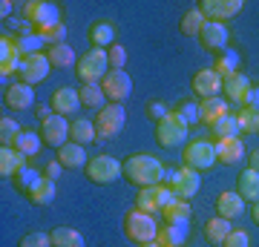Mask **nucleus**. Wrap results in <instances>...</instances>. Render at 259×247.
Returning a JSON list of instances; mask_svg holds the SVG:
<instances>
[{
    "label": "nucleus",
    "instance_id": "nucleus-24",
    "mask_svg": "<svg viewBox=\"0 0 259 247\" xmlns=\"http://www.w3.org/2000/svg\"><path fill=\"white\" fill-rule=\"evenodd\" d=\"M222 92L228 95V101H233V104H239L242 107L245 95L250 92V81L242 72H236V75H231V78H225L222 81Z\"/></svg>",
    "mask_w": 259,
    "mask_h": 247
},
{
    "label": "nucleus",
    "instance_id": "nucleus-28",
    "mask_svg": "<svg viewBox=\"0 0 259 247\" xmlns=\"http://www.w3.org/2000/svg\"><path fill=\"white\" fill-rule=\"evenodd\" d=\"M231 221L222 219V216H213V219L204 221V238L210 241V244H225V238L231 236Z\"/></svg>",
    "mask_w": 259,
    "mask_h": 247
},
{
    "label": "nucleus",
    "instance_id": "nucleus-43",
    "mask_svg": "<svg viewBox=\"0 0 259 247\" xmlns=\"http://www.w3.org/2000/svg\"><path fill=\"white\" fill-rule=\"evenodd\" d=\"M37 35L44 37V43H49V46L64 43V37H66V26H64V20H61V23H55V26L37 29Z\"/></svg>",
    "mask_w": 259,
    "mask_h": 247
},
{
    "label": "nucleus",
    "instance_id": "nucleus-22",
    "mask_svg": "<svg viewBox=\"0 0 259 247\" xmlns=\"http://www.w3.org/2000/svg\"><path fill=\"white\" fill-rule=\"evenodd\" d=\"M242 213H245V202H242L239 192H222L216 199V216L233 221V219H239Z\"/></svg>",
    "mask_w": 259,
    "mask_h": 247
},
{
    "label": "nucleus",
    "instance_id": "nucleus-31",
    "mask_svg": "<svg viewBox=\"0 0 259 247\" xmlns=\"http://www.w3.org/2000/svg\"><path fill=\"white\" fill-rule=\"evenodd\" d=\"M161 216H164L167 224H190V219H193V210H190V202H170L161 210Z\"/></svg>",
    "mask_w": 259,
    "mask_h": 247
},
{
    "label": "nucleus",
    "instance_id": "nucleus-8",
    "mask_svg": "<svg viewBox=\"0 0 259 247\" xmlns=\"http://www.w3.org/2000/svg\"><path fill=\"white\" fill-rule=\"evenodd\" d=\"M124 124H127V112H124L121 104H107L95 118V129H98L101 138H115L124 129Z\"/></svg>",
    "mask_w": 259,
    "mask_h": 247
},
{
    "label": "nucleus",
    "instance_id": "nucleus-48",
    "mask_svg": "<svg viewBox=\"0 0 259 247\" xmlns=\"http://www.w3.org/2000/svg\"><path fill=\"white\" fill-rule=\"evenodd\" d=\"M170 112H173V110H167V104H161V101H150L147 104V118H153L156 124H158V121H164Z\"/></svg>",
    "mask_w": 259,
    "mask_h": 247
},
{
    "label": "nucleus",
    "instance_id": "nucleus-27",
    "mask_svg": "<svg viewBox=\"0 0 259 247\" xmlns=\"http://www.w3.org/2000/svg\"><path fill=\"white\" fill-rule=\"evenodd\" d=\"M78 95H81V107H90V110H98V112L107 107V95H104L101 83H81Z\"/></svg>",
    "mask_w": 259,
    "mask_h": 247
},
{
    "label": "nucleus",
    "instance_id": "nucleus-49",
    "mask_svg": "<svg viewBox=\"0 0 259 247\" xmlns=\"http://www.w3.org/2000/svg\"><path fill=\"white\" fill-rule=\"evenodd\" d=\"M242 107H250V110H259V86H250V92L245 95Z\"/></svg>",
    "mask_w": 259,
    "mask_h": 247
},
{
    "label": "nucleus",
    "instance_id": "nucleus-6",
    "mask_svg": "<svg viewBox=\"0 0 259 247\" xmlns=\"http://www.w3.org/2000/svg\"><path fill=\"white\" fill-rule=\"evenodd\" d=\"M182 161H185V167H190V170H196V173L210 170V167L216 164V144H213V141H207V138L190 141V144H185Z\"/></svg>",
    "mask_w": 259,
    "mask_h": 247
},
{
    "label": "nucleus",
    "instance_id": "nucleus-26",
    "mask_svg": "<svg viewBox=\"0 0 259 247\" xmlns=\"http://www.w3.org/2000/svg\"><path fill=\"white\" fill-rule=\"evenodd\" d=\"M95 138H98V129H95V124L90 118H75L69 124V141L87 146V144H93Z\"/></svg>",
    "mask_w": 259,
    "mask_h": 247
},
{
    "label": "nucleus",
    "instance_id": "nucleus-17",
    "mask_svg": "<svg viewBox=\"0 0 259 247\" xmlns=\"http://www.w3.org/2000/svg\"><path fill=\"white\" fill-rule=\"evenodd\" d=\"M228 40H231V35H228V26H222V23H210L207 20L202 26V32H199V43L207 52H225Z\"/></svg>",
    "mask_w": 259,
    "mask_h": 247
},
{
    "label": "nucleus",
    "instance_id": "nucleus-11",
    "mask_svg": "<svg viewBox=\"0 0 259 247\" xmlns=\"http://www.w3.org/2000/svg\"><path fill=\"white\" fill-rule=\"evenodd\" d=\"M199 9H202V15L210 20V23L228 26V20H233L242 12V0H202Z\"/></svg>",
    "mask_w": 259,
    "mask_h": 247
},
{
    "label": "nucleus",
    "instance_id": "nucleus-45",
    "mask_svg": "<svg viewBox=\"0 0 259 247\" xmlns=\"http://www.w3.org/2000/svg\"><path fill=\"white\" fill-rule=\"evenodd\" d=\"M18 247H52V238L49 233H26Z\"/></svg>",
    "mask_w": 259,
    "mask_h": 247
},
{
    "label": "nucleus",
    "instance_id": "nucleus-44",
    "mask_svg": "<svg viewBox=\"0 0 259 247\" xmlns=\"http://www.w3.org/2000/svg\"><path fill=\"white\" fill-rule=\"evenodd\" d=\"M107 58H110V69H124V64H127V49L121 43H112L107 49Z\"/></svg>",
    "mask_w": 259,
    "mask_h": 247
},
{
    "label": "nucleus",
    "instance_id": "nucleus-4",
    "mask_svg": "<svg viewBox=\"0 0 259 247\" xmlns=\"http://www.w3.org/2000/svg\"><path fill=\"white\" fill-rule=\"evenodd\" d=\"M164 187L173 192V199H179V202H190L196 192H199V187H202V178H199V173L190 170V167H182V170H164Z\"/></svg>",
    "mask_w": 259,
    "mask_h": 247
},
{
    "label": "nucleus",
    "instance_id": "nucleus-20",
    "mask_svg": "<svg viewBox=\"0 0 259 247\" xmlns=\"http://www.w3.org/2000/svg\"><path fill=\"white\" fill-rule=\"evenodd\" d=\"M58 161L64 164V170H81V167L90 164L87 150H83L81 144H75V141H66V144L58 150Z\"/></svg>",
    "mask_w": 259,
    "mask_h": 247
},
{
    "label": "nucleus",
    "instance_id": "nucleus-21",
    "mask_svg": "<svg viewBox=\"0 0 259 247\" xmlns=\"http://www.w3.org/2000/svg\"><path fill=\"white\" fill-rule=\"evenodd\" d=\"M26 167V156L18 153L15 146H0V175L3 178H15Z\"/></svg>",
    "mask_w": 259,
    "mask_h": 247
},
{
    "label": "nucleus",
    "instance_id": "nucleus-50",
    "mask_svg": "<svg viewBox=\"0 0 259 247\" xmlns=\"http://www.w3.org/2000/svg\"><path fill=\"white\" fill-rule=\"evenodd\" d=\"M61 170H64V164H61V161L55 158V161H49V164H47V170H44V175H47L49 181H55L58 175H61Z\"/></svg>",
    "mask_w": 259,
    "mask_h": 247
},
{
    "label": "nucleus",
    "instance_id": "nucleus-14",
    "mask_svg": "<svg viewBox=\"0 0 259 247\" xmlns=\"http://www.w3.org/2000/svg\"><path fill=\"white\" fill-rule=\"evenodd\" d=\"M49 69H52V64H49L47 52H40V55L23 58V61H20V69H18V75H20V81H23V83H29V86H35V83L47 81Z\"/></svg>",
    "mask_w": 259,
    "mask_h": 247
},
{
    "label": "nucleus",
    "instance_id": "nucleus-12",
    "mask_svg": "<svg viewBox=\"0 0 259 247\" xmlns=\"http://www.w3.org/2000/svg\"><path fill=\"white\" fill-rule=\"evenodd\" d=\"M26 20L32 23L35 29H47V26H55L61 23V12H58L55 3H47V0H32L26 3Z\"/></svg>",
    "mask_w": 259,
    "mask_h": 247
},
{
    "label": "nucleus",
    "instance_id": "nucleus-38",
    "mask_svg": "<svg viewBox=\"0 0 259 247\" xmlns=\"http://www.w3.org/2000/svg\"><path fill=\"white\" fill-rule=\"evenodd\" d=\"M213 141H228V138H239V121H236V115H225L222 121H216L213 124Z\"/></svg>",
    "mask_w": 259,
    "mask_h": 247
},
{
    "label": "nucleus",
    "instance_id": "nucleus-40",
    "mask_svg": "<svg viewBox=\"0 0 259 247\" xmlns=\"http://www.w3.org/2000/svg\"><path fill=\"white\" fill-rule=\"evenodd\" d=\"M55 181H49V178H44L40 181V187H37L32 195H29V202L35 204V207H49V204L55 202Z\"/></svg>",
    "mask_w": 259,
    "mask_h": 247
},
{
    "label": "nucleus",
    "instance_id": "nucleus-25",
    "mask_svg": "<svg viewBox=\"0 0 259 247\" xmlns=\"http://www.w3.org/2000/svg\"><path fill=\"white\" fill-rule=\"evenodd\" d=\"M187 241V224H164L158 227L156 244L158 247H182Z\"/></svg>",
    "mask_w": 259,
    "mask_h": 247
},
{
    "label": "nucleus",
    "instance_id": "nucleus-51",
    "mask_svg": "<svg viewBox=\"0 0 259 247\" xmlns=\"http://www.w3.org/2000/svg\"><path fill=\"white\" fill-rule=\"evenodd\" d=\"M245 158H248V170L259 173V146L256 150H250V156H245Z\"/></svg>",
    "mask_w": 259,
    "mask_h": 247
},
{
    "label": "nucleus",
    "instance_id": "nucleus-37",
    "mask_svg": "<svg viewBox=\"0 0 259 247\" xmlns=\"http://www.w3.org/2000/svg\"><path fill=\"white\" fill-rule=\"evenodd\" d=\"M213 69H216V75L219 78H231V75L239 72V55L236 52H231V49H225V52H219V58H216V64H213Z\"/></svg>",
    "mask_w": 259,
    "mask_h": 247
},
{
    "label": "nucleus",
    "instance_id": "nucleus-19",
    "mask_svg": "<svg viewBox=\"0 0 259 247\" xmlns=\"http://www.w3.org/2000/svg\"><path fill=\"white\" fill-rule=\"evenodd\" d=\"M245 158V144L242 138H228V141H216V161L225 167H233L239 164Z\"/></svg>",
    "mask_w": 259,
    "mask_h": 247
},
{
    "label": "nucleus",
    "instance_id": "nucleus-10",
    "mask_svg": "<svg viewBox=\"0 0 259 247\" xmlns=\"http://www.w3.org/2000/svg\"><path fill=\"white\" fill-rule=\"evenodd\" d=\"M170 202H176V199H173V192L167 190L164 184H156V187H144V190H139L136 207L144 210V213H150V216H156V213H161Z\"/></svg>",
    "mask_w": 259,
    "mask_h": 247
},
{
    "label": "nucleus",
    "instance_id": "nucleus-9",
    "mask_svg": "<svg viewBox=\"0 0 259 247\" xmlns=\"http://www.w3.org/2000/svg\"><path fill=\"white\" fill-rule=\"evenodd\" d=\"M101 89L110 104H124L133 95V78L124 69H110V75L101 81Z\"/></svg>",
    "mask_w": 259,
    "mask_h": 247
},
{
    "label": "nucleus",
    "instance_id": "nucleus-32",
    "mask_svg": "<svg viewBox=\"0 0 259 247\" xmlns=\"http://www.w3.org/2000/svg\"><path fill=\"white\" fill-rule=\"evenodd\" d=\"M207 23V18L202 15V9L196 6V9H187L185 15H182V23H179V32L185 37H199V32H202V26Z\"/></svg>",
    "mask_w": 259,
    "mask_h": 247
},
{
    "label": "nucleus",
    "instance_id": "nucleus-47",
    "mask_svg": "<svg viewBox=\"0 0 259 247\" xmlns=\"http://www.w3.org/2000/svg\"><path fill=\"white\" fill-rule=\"evenodd\" d=\"M222 247H250V236L245 230H231V236L225 238Z\"/></svg>",
    "mask_w": 259,
    "mask_h": 247
},
{
    "label": "nucleus",
    "instance_id": "nucleus-3",
    "mask_svg": "<svg viewBox=\"0 0 259 247\" xmlns=\"http://www.w3.org/2000/svg\"><path fill=\"white\" fill-rule=\"evenodd\" d=\"M75 72H78V81L81 83H101L110 75L107 49H90L87 55H81L78 64H75Z\"/></svg>",
    "mask_w": 259,
    "mask_h": 247
},
{
    "label": "nucleus",
    "instance_id": "nucleus-39",
    "mask_svg": "<svg viewBox=\"0 0 259 247\" xmlns=\"http://www.w3.org/2000/svg\"><path fill=\"white\" fill-rule=\"evenodd\" d=\"M15 46H18V55L20 58L40 55V49H44V37L37 35V32H32V35H20L18 40H15Z\"/></svg>",
    "mask_w": 259,
    "mask_h": 247
},
{
    "label": "nucleus",
    "instance_id": "nucleus-41",
    "mask_svg": "<svg viewBox=\"0 0 259 247\" xmlns=\"http://www.w3.org/2000/svg\"><path fill=\"white\" fill-rule=\"evenodd\" d=\"M20 129L23 127H18V121H12V118H0V146H12L15 144V138L20 135Z\"/></svg>",
    "mask_w": 259,
    "mask_h": 247
},
{
    "label": "nucleus",
    "instance_id": "nucleus-16",
    "mask_svg": "<svg viewBox=\"0 0 259 247\" xmlns=\"http://www.w3.org/2000/svg\"><path fill=\"white\" fill-rule=\"evenodd\" d=\"M193 92L202 98V101H207V98H219V92H222V78L216 75V69H199V72L193 75Z\"/></svg>",
    "mask_w": 259,
    "mask_h": 247
},
{
    "label": "nucleus",
    "instance_id": "nucleus-15",
    "mask_svg": "<svg viewBox=\"0 0 259 247\" xmlns=\"http://www.w3.org/2000/svg\"><path fill=\"white\" fill-rule=\"evenodd\" d=\"M3 104L15 112H26L35 107V89L29 86V83L18 81V83H9L6 89H3Z\"/></svg>",
    "mask_w": 259,
    "mask_h": 247
},
{
    "label": "nucleus",
    "instance_id": "nucleus-5",
    "mask_svg": "<svg viewBox=\"0 0 259 247\" xmlns=\"http://www.w3.org/2000/svg\"><path fill=\"white\" fill-rule=\"evenodd\" d=\"M187 135H190V127H187L182 115L176 110L170 112L164 121H158L156 124V141L164 150H176V146H185L187 144Z\"/></svg>",
    "mask_w": 259,
    "mask_h": 247
},
{
    "label": "nucleus",
    "instance_id": "nucleus-2",
    "mask_svg": "<svg viewBox=\"0 0 259 247\" xmlns=\"http://www.w3.org/2000/svg\"><path fill=\"white\" fill-rule=\"evenodd\" d=\"M124 236L130 238V241H136V244H150V241H156L158 236V224L156 219L150 216V213L139 210V207H133V210L124 216Z\"/></svg>",
    "mask_w": 259,
    "mask_h": 247
},
{
    "label": "nucleus",
    "instance_id": "nucleus-54",
    "mask_svg": "<svg viewBox=\"0 0 259 247\" xmlns=\"http://www.w3.org/2000/svg\"><path fill=\"white\" fill-rule=\"evenodd\" d=\"M0 12H3V18L12 12V3H9V0H3V3H0Z\"/></svg>",
    "mask_w": 259,
    "mask_h": 247
},
{
    "label": "nucleus",
    "instance_id": "nucleus-55",
    "mask_svg": "<svg viewBox=\"0 0 259 247\" xmlns=\"http://www.w3.org/2000/svg\"><path fill=\"white\" fill-rule=\"evenodd\" d=\"M139 247H158V244H156V241H150V244H139Z\"/></svg>",
    "mask_w": 259,
    "mask_h": 247
},
{
    "label": "nucleus",
    "instance_id": "nucleus-13",
    "mask_svg": "<svg viewBox=\"0 0 259 247\" xmlns=\"http://www.w3.org/2000/svg\"><path fill=\"white\" fill-rule=\"evenodd\" d=\"M69 124H72V121H66L64 115H55V112H52V118L44 121L37 132H40V138H44V144L61 150V146L69 141Z\"/></svg>",
    "mask_w": 259,
    "mask_h": 247
},
{
    "label": "nucleus",
    "instance_id": "nucleus-53",
    "mask_svg": "<svg viewBox=\"0 0 259 247\" xmlns=\"http://www.w3.org/2000/svg\"><path fill=\"white\" fill-rule=\"evenodd\" d=\"M250 219H253V224L259 227V202L253 204V207H250Z\"/></svg>",
    "mask_w": 259,
    "mask_h": 247
},
{
    "label": "nucleus",
    "instance_id": "nucleus-29",
    "mask_svg": "<svg viewBox=\"0 0 259 247\" xmlns=\"http://www.w3.org/2000/svg\"><path fill=\"white\" fill-rule=\"evenodd\" d=\"M112 40H115V26L107 23V20H98L90 26V43L93 49H110Z\"/></svg>",
    "mask_w": 259,
    "mask_h": 247
},
{
    "label": "nucleus",
    "instance_id": "nucleus-52",
    "mask_svg": "<svg viewBox=\"0 0 259 247\" xmlns=\"http://www.w3.org/2000/svg\"><path fill=\"white\" fill-rule=\"evenodd\" d=\"M35 112H37V118H40V124L47 118H52V112H49V107H35Z\"/></svg>",
    "mask_w": 259,
    "mask_h": 247
},
{
    "label": "nucleus",
    "instance_id": "nucleus-36",
    "mask_svg": "<svg viewBox=\"0 0 259 247\" xmlns=\"http://www.w3.org/2000/svg\"><path fill=\"white\" fill-rule=\"evenodd\" d=\"M49 238H52V247H83V236L75 227H55Z\"/></svg>",
    "mask_w": 259,
    "mask_h": 247
},
{
    "label": "nucleus",
    "instance_id": "nucleus-42",
    "mask_svg": "<svg viewBox=\"0 0 259 247\" xmlns=\"http://www.w3.org/2000/svg\"><path fill=\"white\" fill-rule=\"evenodd\" d=\"M236 121H239V129H242V132H259V110L242 107L239 115H236Z\"/></svg>",
    "mask_w": 259,
    "mask_h": 247
},
{
    "label": "nucleus",
    "instance_id": "nucleus-46",
    "mask_svg": "<svg viewBox=\"0 0 259 247\" xmlns=\"http://www.w3.org/2000/svg\"><path fill=\"white\" fill-rule=\"evenodd\" d=\"M176 112L182 115V121H185L187 127H193L196 121H199V104L185 101V104H179V107H176Z\"/></svg>",
    "mask_w": 259,
    "mask_h": 247
},
{
    "label": "nucleus",
    "instance_id": "nucleus-18",
    "mask_svg": "<svg viewBox=\"0 0 259 247\" xmlns=\"http://www.w3.org/2000/svg\"><path fill=\"white\" fill-rule=\"evenodd\" d=\"M78 107H81V95H78L75 86H61V89L52 92V110H55V115L69 118V115H75Z\"/></svg>",
    "mask_w": 259,
    "mask_h": 247
},
{
    "label": "nucleus",
    "instance_id": "nucleus-7",
    "mask_svg": "<svg viewBox=\"0 0 259 247\" xmlns=\"http://www.w3.org/2000/svg\"><path fill=\"white\" fill-rule=\"evenodd\" d=\"M87 170V178L93 184H112V181H118L121 175H124V164H121L118 158H112V156H95L90 158V164L83 167Z\"/></svg>",
    "mask_w": 259,
    "mask_h": 247
},
{
    "label": "nucleus",
    "instance_id": "nucleus-23",
    "mask_svg": "<svg viewBox=\"0 0 259 247\" xmlns=\"http://www.w3.org/2000/svg\"><path fill=\"white\" fill-rule=\"evenodd\" d=\"M225 115H231V112H228V101H225V98H207V101L199 104V121H202V124H207V127H213L216 121H222Z\"/></svg>",
    "mask_w": 259,
    "mask_h": 247
},
{
    "label": "nucleus",
    "instance_id": "nucleus-35",
    "mask_svg": "<svg viewBox=\"0 0 259 247\" xmlns=\"http://www.w3.org/2000/svg\"><path fill=\"white\" fill-rule=\"evenodd\" d=\"M47 58H49V64L55 66V69H69V66L78 64V61H75V52H72L66 43L49 46V49H47Z\"/></svg>",
    "mask_w": 259,
    "mask_h": 247
},
{
    "label": "nucleus",
    "instance_id": "nucleus-1",
    "mask_svg": "<svg viewBox=\"0 0 259 247\" xmlns=\"http://www.w3.org/2000/svg\"><path fill=\"white\" fill-rule=\"evenodd\" d=\"M124 178L136 184L139 190L156 187V184H164V164L150 153H136L124 161Z\"/></svg>",
    "mask_w": 259,
    "mask_h": 247
},
{
    "label": "nucleus",
    "instance_id": "nucleus-33",
    "mask_svg": "<svg viewBox=\"0 0 259 247\" xmlns=\"http://www.w3.org/2000/svg\"><path fill=\"white\" fill-rule=\"evenodd\" d=\"M44 178H47L44 173H37V170H32V167H23V170H20L12 181H15V187H18L23 195H32V192L40 187V181H44Z\"/></svg>",
    "mask_w": 259,
    "mask_h": 247
},
{
    "label": "nucleus",
    "instance_id": "nucleus-34",
    "mask_svg": "<svg viewBox=\"0 0 259 247\" xmlns=\"http://www.w3.org/2000/svg\"><path fill=\"white\" fill-rule=\"evenodd\" d=\"M40 144H44L40 132H35V129H20V135L15 138V144L12 146H15L18 153H23V156H37Z\"/></svg>",
    "mask_w": 259,
    "mask_h": 247
},
{
    "label": "nucleus",
    "instance_id": "nucleus-30",
    "mask_svg": "<svg viewBox=\"0 0 259 247\" xmlns=\"http://www.w3.org/2000/svg\"><path fill=\"white\" fill-rule=\"evenodd\" d=\"M236 192L242 195V202L256 204V202H259V173H253V170H245V173L239 175Z\"/></svg>",
    "mask_w": 259,
    "mask_h": 247
}]
</instances>
